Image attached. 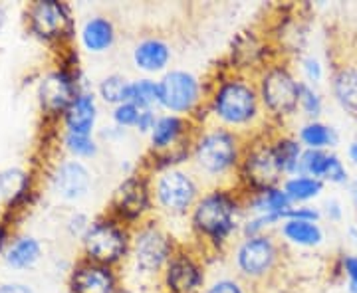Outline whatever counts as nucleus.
<instances>
[{
	"instance_id": "1",
	"label": "nucleus",
	"mask_w": 357,
	"mask_h": 293,
	"mask_svg": "<svg viewBox=\"0 0 357 293\" xmlns=\"http://www.w3.org/2000/svg\"><path fill=\"white\" fill-rule=\"evenodd\" d=\"M238 203L234 196L225 191L204 194L192 208V226L211 242H225L236 228Z\"/></svg>"
},
{
	"instance_id": "2",
	"label": "nucleus",
	"mask_w": 357,
	"mask_h": 293,
	"mask_svg": "<svg viewBox=\"0 0 357 293\" xmlns=\"http://www.w3.org/2000/svg\"><path fill=\"white\" fill-rule=\"evenodd\" d=\"M211 109L227 125H246L258 115V95L243 79H229L215 91Z\"/></svg>"
},
{
	"instance_id": "3",
	"label": "nucleus",
	"mask_w": 357,
	"mask_h": 293,
	"mask_svg": "<svg viewBox=\"0 0 357 293\" xmlns=\"http://www.w3.org/2000/svg\"><path fill=\"white\" fill-rule=\"evenodd\" d=\"M195 161L208 175H222L238 163V141L227 129H211L195 145Z\"/></svg>"
},
{
	"instance_id": "4",
	"label": "nucleus",
	"mask_w": 357,
	"mask_h": 293,
	"mask_svg": "<svg viewBox=\"0 0 357 293\" xmlns=\"http://www.w3.org/2000/svg\"><path fill=\"white\" fill-rule=\"evenodd\" d=\"M302 84L286 68H272L260 81V100L266 109L276 117L292 115L300 105Z\"/></svg>"
},
{
	"instance_id": "5",
	"label": "nucleus",
	"mask_w": 357,
	"mask_h": 293,
	"mask_svg": "<svg viewBox=\"0 0 357 293\" xmlns=\"http://www.w3.org/2000/svg\"><path fill=\"white\" fill-rule=\"evenodd\" d=\"M89 260L102 266H112L128 252V232L114 220H100L91 224L84 236Z\"/></svg>"
},
{
	"instance_id": "6",
	"label": "nucleus",
	"mask_w": 357,
	"mask_h": 293,
	"mask_svg": "<svg viewBox=\"0 0 357 293\" xmlns=\"http://www.w3.org/2000/svg\"><path fill=\"white\" fill-rule=\"evenodd\" d=\"M201 102L199 79L183 70H173L159 81V105L171 115L189 113Z\"/></svg>"
},
{
	"instance_id": "7",
	"label": "nucleus",
	"mask_w": 357,
	"mask_h": 293,
	"mask_svg": "<svg viewBox=\"0 0 357 293\" xmlns=\"http://www.w3.org/2000/svg\"><path fill=\"white\" fill-rule=\"evenodd\" d=\"M197 182L191 175L178 171V168H167L161 173L155 184V196L161 208H165L171 214H185L191 206L197 204Z\"/></svg>"
},
{
	"instance_id": "8",
	"label": "nucleus",
	"mask_w": 357,
	"mask_h": 293,
	"mask_svg": "<svg viewBox=\"0 0 357 293\" xmlns=\"http://www.w3.org/2000/svg\"><path fill=\"white\" fill-rule=\"evenodd\" d=\"M133 258L137 269L145 274H155L173 258V242L163 230L157 226H145L135 234Z\"/></svg>"
},
{
	"instance_id": "9",
	"label": "nucleus",
	"mask_w": 357,
	"mask_h": 293,
	"mask_svg": "<svg viewBox=\"0 0 357 293\" xmlns=\"http://www.w3.org/2000/svg\"><path fill=\"white\" fill-rule=\"evenodd\" d=\"M284 171L278 163L274 145L255 147L244 159L243 177L252 189H256V192L276 187Z\"/></svg>"
},
{
	"instance_id": "10",
	"label": "nucleus",
	"mask_w": 357,
	"mask_h": 293,
	"mask_svg": "<svg viewBox=\"0 0 357 293\" xmlns=\"http://www.w3.org/2000/svg\"><path fill=\"white\" fill-rule=\"evenodd\" d=\"M278 258L276 244L264 234L246 238L236 250V266L246 278H262L274 268Z\"/></svg>"
},
{
	"instance_id": "11",
	"label": "nucleus",
	"mask_w": 357,
	"mask_h": 293,
	"mask_svg": "<svg viewBox=\"0 0 357 293\" xmlns=\"http://www.w3.org/2000/svg\"><path fill=\"white\" fill-rule=\"evenodd\" d=\"M76 97L77 93L74 77L70 76L66 70L50 74L40 86V102H42V107L50 113L68 111V107L74 103Z\"/></svg>"
},
{
	"instance_id": "12",
	"label": "nucleus",
	"mask_w": 357,
	"mask_h": 293,
	"mask_svg": "<svg viewBox=\"0 0 357 293\" xmlns=\"http://www.w3.org/2000/svg\"><path fill=\"white\" fill-rule=\"evenodd\" d=\"M115 210L123 220H135L149 210V187L143 177H129L115 192Z\"/></svg>"
},
{
	"instance_id": "13",
	"label": "nucleus",
	"mask_w": 357,
	"mask_h": 293,
	"mask_svg": "<svg viewBox=\"0 0 357 293\" xmlns=\"http://www.w3.org/2000/svg\"><path fill=\"white\" fill-rule=\"evenodd\" d=\"M165 283L171 293H195L203 285V271L191 255L173 254L167 264Z\"/></svg>"
},
{
	"instance_id": "14",
	"label": "nucleus",
	"mask_w": 357,
	"mask_h": 293,
	"mask_svg": "<svg viewBox=\"0 0 357 293\" xmlns=\"http://www.w3.org/2000/svg\"><path fill=\"white\" fill-rule=\"evenodd\" d=\"M30 24H32V30L42 38H56L64 34L66 28L70 26V18L60 2L44 0L32 6Z\"/></svg>"
},
{
	"instance_id": "15",
	"label": "nucleus",
	"mask_w": 357,
	"mask_h": 293,
	"mask_svg": "<svg viewBox=\"0 0 357 293\" xmlns=\"http://www.w3.org/2000/svg\"><path fill=\"white\" fill-rule=\"evenodd\" d=\"M115 285V276L109 266H102L96 262L77 268L72 278L74 293H114Z\"/></svg>"
},
{
	"instance_id": "16",
	"label": "nucleus",
	"mask_w": 357,
	"mask_h": 293,
	"mask_svg": "<svg viewBox=\"0 0 357 293\" xmlns=\"http://www.w3.org/2000/svg\"><path fill=\"white\" fill-rule=\"evenodd\" d=\"M54 189L66 200L82 198L89 189L88 168L76 161L64 163L54 175Z\"/></svg>"
},
{
	"instance_id": "17",
	"label": "nucleus",
	"mask_w": 357,
	"mask_h": 293,
	"mask_svg": "<svg viewBox=\"0 0 357 293\" xmlns=\"http://www.w3.org/2000/svg\"><path fill=\"white\" fill-rule=\"evenodd\" d=\"M96 100L91 93H77L74 103L66 111V125L70 135H91L96 125Z\"/></svg>"
},
{
	"instance_id": "18",
	"label": "nucleus",
	"mask_w": 357,
	"mask_h": 293,
	"mask_svg": "<svg viewBox=\"0 0 357 293\" xmlns=\"http://www.w3.org/2000/svg\"><path fill=\"white\" fill-rule=\"evenodd\" d=\"M171 60V50L163 40L147 38L139 42L133 50V62L135 65L147 72V74H157L163 72Z\"/></svg>"
},
{
	"instance_id": "19",
	"label": "nucleus",
	"mask_w": 357,
	"mask_h": 293,
	"mask_svg": "<svg viewBox=\"0 0 357 293\" xmlns=\"http://www.w3.org/2000/svg\"><path fill=\"white\" fill-rule=\"evenodd\" d=\"M335 102L357 117V65H344L332 81Z\"/></svg>"
},
{
	"instance_id": "20",
	"label": "nucleus",
	"mask_w": 357,
	"mask_h": 293,
	"mask_svg": "<svg viewBox=\"0 0 357 293\" xmlns=\"http://www.w3.org/2000/svg\"><path fill=\"white\" fill-rule=\"evenodd\" d=\"M282 236L296 246L314 248V246H319L324 240V230L319 228L318 222L288 218L282 224Z\"/></svg>"
},
{
	"instance_id": "21",
	"label": "nucleus",
	"mask_w": 357,
	"mask_h": 293,
	"mask_svg": "<svg viewBox=\"0 0 357 293\" xmlns=\"http://www.w3.org/2000/svg\"><path fill=\"white\" fill-rule=\"evenodd\" d=\"M115 40V30L114 24L107 20V18H102V16H96L88 20L84 24V30H82V42L84 46L88 48L89 52H105Z\"/></svg>"
},
{
	"instance_id": "22",
	"label": "nucleus",
	"mask_w": 357,
	"mask_h": 293,
	"mask_svg": "<svg viewBox=\"0 0 357 293\" xmlns=\"http://www.w3.org/2000/svg\"><path fill=\"white\" fill-rule=\"evenodd\" d=\"M185 119L178 115H163L157 119L153 131H151V145L157 151H167L173 147L185 133Z\"/></svg>"
},
{
	"instance_id": "23",
	"label": "nucleus",
	"mask_w": 357,
	"mask_h": 293,
	"mask_svg": "<svg viewBox=\"0 0 357 293\" xmlns=\"http://www.w3.org/2000/svg\"><path fill=\"white\" fill-rule=\"evenodd\" d=\"M300 143L310 151H326L337 143V133L321 121H310L300 129Z\"/></svg>"
},
{
	"instance_id": "24",
	"label": "nucleus",
	"mask_w": 357,
	"mask_h": 293,
	"mask_svg": "<svg viewBox=\"0 0 357 293\" xmlns=\"http://www.w3.org/2000/svg\"><path fill=\"white\" fill-rule=\"evenodd\" d=\"M284 191L294 204L307 203V200L319 196V192L324 191V180L306 177V175H294L292 179L286 180Z\"/></svg>"
},
{
	"instance_id": "25",
	"label": "nucleus",
	"mask_w": 357,
	"mask_h": 293,
	"mask_svg": "<svg viewBox=\"0 0 357 293\" xmlns=\"http://www.w3.org/2000/svg\"><path fill=\"white\" fill-rule=\"evenodd\" d=\"M40 255V244L34 238H20L6 254V262L13 268H30Z\"/></svg>"
},
{
	"instance_id": "26",
	"label": "nucleus",
	"mask_w": 357,
	"mask_h": 293,
	"mask_svg": "<svg viewBox=\"0 0 357 293\" xmlns=\"http://www.w3.org/2000/svg\"><path fill=\"white\" fill-rule=\"evenodd\" d=\"M129 103L137 105L139 109H151L159 103V81L153 79H137L129 86Z\"/></svg>"
},
{
	"instance_id": "27",
	"label": "nucleus",
	"mask_w": 357,
	"mask_h": 293,
	"mask_svg": "<svg viewBox=\"0 0 357 293\" xmlns=\"http://www.w3.org/2000/svg\"><path fill=\"white\" fill-rule=\"evenodd\" d=\"M274 151L278 157V163H280L284 175H296L298 173V165H300V159H302V145L294 139H278L274 143Z\"/></svg>"
},
{
	"instance_id": "28",
	"label": "nucleus",
	"mask_w": 357,
	"mask_h": 293,
	"mask_svg": "<svg viewBox=\"0 0 357 293\" xmlns=\"http://www.w3.org/2000/svg\"><path fill=\"white\" fill-rule=\"evenodd\" d=\"M129 86L131 81H128L123 76H107L100 86V93L105 102L114 103L117 107L129 100Z\"/></svg>"
},
{
	"instance_id": "29",
	"label": "nucleus",
	"mask_w": 357,
	"mask_h": 293,
	"mask_svg": "<svg viewBox=\"0 0 357 293\" xmlns=\"http://www.w3.org/2000/svg\"><path fill=\"white\" fill-rule=\"evenodd\" d=\"M28 187V177L18 168H8L0 173V194L8 200H16L24 194Z\"/></svg>"
},
{
	"instance_id": "30",
	"label": "nucleus",
	"mask_w": 357,
	"mask_h": 293,
	"mask_svg": "<svg viewBox=\"0 0 357 293\" xmlns=\"http://www.w3.org/2000/svg\"><path fill=\"white\" fill-rule=\"evenodd\" d=\"M300 107L304 109V113L312 121H316V117H319L321 109H324V102H321L319 93L307 84H302V90H300Z\"/></svg>"
},
{
	"instance_id": "31",
	"label": "nucleus",
	"mask_w": 357,
	"mask_h": 293,
	"mask_svg": "<svg viewBox=\"0 0 357 293\" xmlns=\"http://www.w3.org/2000/svg\"><path fill=\"white\" fill-rule=\"evenodd\" d=\"M321 180H328V182H333V184H344L345 180H347V168L340 161V157H335L332 153L328 155V161H326V166H324Z\"/></svg>"
},
{
	"instance_id": "32",
	"label": "nucleus",
	"mask_w": 357,
	"mask_h": 293,
	"mask_svg": "<svg viewBox=\"0 0 357 293\" xmlns=\"http://www.w3.org/2000/svg\"><path fill=\"white\" fill-rule=\"evenodd\" d=\"M139 115L141 109L137 105L126 102L114 109V121L119 127H135L137 121H139Z\"/></svg>"
},
{
	"instance_id": "33",
	"label": "nucleus",
	"mask_w": 357,
	"mask_h": 293,
	"mask_svg": "<svg viewBox=\"0 0 357 293\" xmlns=\"http://www.w3.org/2000/svg\"><path fill=\"white\" fill-rule=\"evenodd\" d=\"M66 145L77 157H91V155L96 153V143L91 141L89 135H70L68 133Z\"/></svg>"
},
{
	"instance_id": "34",
	"label": "nucleus",
	"mask_w": 357,
	"mask_h": 293,
	"mask_svg": "<svg viewBox=\"0 0 357 293\" xmlns=\"http://www.w3.org/2000/svg\"><path fill=\"white\" fill-rule=\"evenodd\" d=\"M302 70H304V76L310 84H318L319 79L324 77V68L319 64V60L316 58H304L302 60Z\"/></svg>"
},
{
	"instance_id": "35",
	"label": "nucleus",
	"mask_w": 357,
	"mask_h": 293,
	"mask_svg": "<svg viewBox=\"0 0 357 293\" xmlns=\"http://www.w3.org/2000/svg\"><path fill=\"white\" fill-rule=\"evenodd\" d=\"M206 293H244L243 285L234 280H218L215 281Z\"/></svg>"
},
{
	"instance_id": "36",
	"label": "nucleus",
	"mask_w": 357,
	"mask_h": 293,
	"mask_svg": "<svg viewBox=\"0 0 357 293\" xmlns=\"http://www.w3.org/2000/svg\"><path fill=\"white\" fill-rule=\"evenodd\" d=\"M288 218H296V220H310V222H318L319 212L316 208H310V206H294L292 212L288 214ZM286 218V220H288Z\"/></svg>"
},
{
	"instance_id": "37",
	"label": "nucleus",
	"mask_w": 357,
	"mask_h": 293,
	"mask_svg": "<svg viewBox=\"0 0 357 293\" xmlns=\"http://www.w3.org/2000/svg\"><path fill=\"white\" fill-rule=\"evenodd\" d=\"M155 123H157V117H155L153 109H141L139 121H137L135 127L139 129L141 133H151L155 127Z\"/></svg>"
},
{
	"instance_id": "38",
	"label": "nucleus",
	"mask_w": 357,
	"mask_h": 293,
	"mask_svg": "<svg viewBox=\"0 0 357 293\" xmlns=\"http://www.w3.org/2000/svg\"><path fill=\"white\" fill-rule=\"evenodd\" d=\"M344 271L349 281H357V255H345Z\"/></svg>"
},
{
	"instance_id": "39",
	"label": "nucleus",
	"mask_w": 357,
	"mask_h": 293,
	"mask_svg": "<svg viewBox=\"0 0 357 293\" xmlns=\"http://www.w3.org/2000/svg\"><path fill=\"white\" fill-rule=\"evenodd\" d=\"M0 293H32L30 287H26L22 283H6L0 287Z\"/></svg>"
},
{
	"instance_id": "40",
	"label": "nucleus",
	"mask_w": 357,
	"mask_h": 293,
	"mask_svg": "<svg viewBox=\"0 0 357 293\" xmlns=\"http://www.w3.org/2000/svg\"><path fill=\"white\" fill-rule=\"evenodd\" d=\"M328 216L332 218V220H340L342 218V206H340V203H335V200L328 203Z\"/></svg>"
},
{
	"instance_id": "41",
	"label": "nucleus",
	"mask_w": 357,
	"mask_h": 293,
	"mask_svg": "<svg viewBox=\"0 0 357 293\" xmlns=\"http://www.w3.org/2000/svg\"><path fill=\"white\" fill-rule=\"evenodd\" d=\"M347 153H349V159L357 165V141H354V143L349 145V151H347Z\"/></svg>"
},
{
	"instance_id": "42",
	"label": "nucleus",
	"mask_w": 357,
	"mask_h": 293,
	"mask_svg": "<svg viewBox=\"0 0 357 293\" xmlns=\"http://www.w3.org/2000/svg\"><path fill=\"white\" fill-rule=\"evenodd\" d=\"M349 293H357V281H349Z\"/></svg>"
},
{
	"instance_id": "43",
	"label": "nucleus",
	"mask_w": 357,
	"mask_h": 293,
	"mask_svg": "<svg viewBox=\"0 0 357 293\" xmlns=\"http://www.w3.org/2000/svg\"><path fill=\"white\" fill-rule=\"evenodd\" d=\"M2 244H4V230L0 228V246H2Z\"/></svg>"
},
{
	"instance_id": "44",
	"label": "nucleus",
	"mask_w": 357,
	"mask_h": 293,
	"mask_svg": "<svg viewBox=\"0 0 357 293\" xmlns=\"http://www.w3.org/2000/svg\"><path fill=\"white\" fill-rule=\"evenodd\" d=\"M354 200H356L357 204V182H356V187H354Z\"/></svg>"
}]
</instances>
